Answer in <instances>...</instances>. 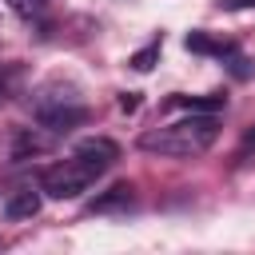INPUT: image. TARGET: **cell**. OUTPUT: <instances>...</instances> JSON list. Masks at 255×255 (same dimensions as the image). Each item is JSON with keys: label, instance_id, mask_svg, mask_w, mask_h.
Segmentation results:
<instances>
[{"label": "cell", "instance_id": "obj_1", "mask_svg": "<svg viewBox=\"0 0 255 255\" xmlns=\"http://www.w3.org/2000/svg\"><path fill=\"white\" fill-rule=\"evenodd\" d=\"M219 139V120L215 112H203V116H183L175 124H163V128H147L139 135V147L151 151V155H167V159H191V155H203L211 143Z\"/></svg>", "mask_w": 255, "mask_h": 255}, {"label": "cell", "instance_id": "obj_2", "mask_svg": "<svg viewBox=\"0 0 255 255\" xmlns=\"http://www.w3.org/2000/svg\"><path fill=\"white\" fill-rule=\"evenodd\" d=\"M32 116H36V124H40V131H48V135H68L72 128H80L84 120H88V108L76 100V92L72 88H44L40 96H36V104H32Z\"/></svg>", "mask_w": 255, "mask_h": 255}, {"label": "cell", "instance_id": "obj_3", "mask_svg": "<svg viewBox=\"0 0 255 255\" xmlns=\"http://www.w3.org/2000/svg\"><path fill=\"white\" fill-rule=\"evenodd\" d=\"M100 175L84 163V159H60V163H52V167H44V175H40V191L48 195V199H80L92 183H96Z\"/></svg>", "mask_w": 255, "mask_h": 255}, {"label": "cell", "instance_id": "obj_4", "mask_svg": "<svg viewBox=\"0 0 255 255\" xmlns=\"http://www.w3.org/2000/svg\"><path fill=\"white\" fill-rule=\"evenodd\" d=\"M72 155L76 159H84L96 175H104L108 167H116V159H120V147L108 139V135H88V139H80L76 147H72Z\"/></svg>", "mask_w": 255, "mask_h": 255}, {"label": "cell", "instance_id": "obj_5", "mask_svg": "<svg viewBox=\"0 0 255 255\" xmlns=\"http://www.w3.org/2000/svg\"><path fill=\"white\" fill-rule=\"evenodd\" d=\"M135 207V187L131 183H112L108 191H100L88 203V215H116V211H131Z\"/></svg>", "mask_w": 255, "mask_h": 255}, {"label": "cell", "instance_id": "obj_6", "mask_svg": "<svg viewBox=\"0 0 255 255\" xmlns=\"http://www.w3.org/2000/svg\"><path fill=\"white\" fill-rule=\"evenodd\" d=\"M40 203H44V191L40 187H20V191H12L4 199V215L8 219H32L40 211Z\"/></svg>", "mask_w": 255, "mask_h": 255}, {"label": "cell", "instance_id": "obj_7", "mask_svg": "<svg viewBox=\"0 0 255 255\" xmlns=\"http://www.w3.org/2000/svg\"><path fill=\"white\" fill-rule=\"evenodd\" d=\"M52 147V135H36V128L32 131H16V139H12V159H28V155H40V151H48Z\"/></svg>", "mask_w": 255, "mask_h": 255}, {"label": "cell", "instance_id": "obj_8", "mask_svg": "<svg viewBox=\"0 0 255 255\" xmlns=\"http://www.w3.org/2000/svg\"><path fill=\"white\" fill-rule=\"evenodd\" d=\"M183 44H187V52H203V56H231V52H235L227 40L219 44V40H211V36H203V32H191Z\"/></svg>", "mask_w": 255, "mask_h": 255}, {"label": "cell", "instance_id": "obj_9", "mask_svg": "<svg viewBox=\"0 0 255 255\" xmlns=\"http://www.w3.org/2000/svg\"><path fill=\"white\" fill-rule=\"evenodd\" d=\"M171 108H187V112H219L227 100L223 96H171Z\"/></svg>", "mask_w": 255, "mask_h": 255}, {"label": "cell", "instance_id": "obj_10", "mask_svg": "<svg viewBox=\"0 0 255 255\" xmlns=\"http://www.w3.org/2000/svg\"><path fill=\"white\" fill-rule=\"evenodd\" d=\"M155 60H159V40H151L147 48H139V52H135L128 64H131L135 72H151V64H155Z\"/></svg>", "mask_w": 255, "mask_h": 255}, {"label": "cell", "instance_id": "obj_11", "mask_svg": "<svg viewBox=\"0 0 255 255\" xmlns=\"http://www.w3.org/2000/svg\"><path fill=\"white\" fill-rule=\"evenodd\" d=\"M8 8H12L16 16H24V20H32V16H40V12L48 8V0H8Z\"/></svg>", "mask_w": 255, "mask_h": 255}, {"label": "cell", "instance_id": "obj_12", "mask_svg": "<svg viewBox=\"0 0 255 255\" xmlns=\"http://www.w3.org/2000/svg\"><path fill=\"white\" fill-rule=\"evenodd\" d=\"M120 108H124V112H135V108H139V92H124V96H120Z\"/></svg>", "mask_w": 255, "mask_h": 255}, {"label": "cell", "instance_id": "obj_13", "mask_svg": "<svg viewBox=\"0 0 255 255\" xmlns=\"http://www.w3.org/2000/svg\"><path fill=\"white\" fill-rule=\"evenodd\" d=\"M227 12H239V8H255V0H223Z\"/></svg>", "mask_w": 255, "mask_h": 255}, {"label": "cell", "instance_id": "obj_14", "mask_svg": "<svg viewBox=\"0 0 255 255\" xmlns=\"http://www.w3.org/2000/svg\"><path fill=\"white\" fill-rule=\"evenodd\" d=\"M243 151H255V128H247V135H243Z\"/></svg>", "mask_w": 255, "mask_h": 255}]
</instances>
